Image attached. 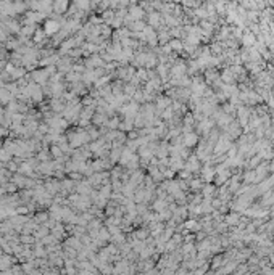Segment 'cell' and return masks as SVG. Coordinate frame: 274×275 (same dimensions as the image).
<instances>
[{
    "label": "cell",
    "instance_id": "cell-1",
    "mask_svg": "<svg viewBox=\"0 0 274 275\" xmlns=\"http://www.w3.org/2000/svg\"><path fill=\"white\" fill-rule=\"evenodd\" d=\"M58 29H60V24L56 21H47V24H45V32L47 34H53Z\"/></svg>",
    "mask_w": 274,
    "mask_h": 275
},
{
    "label": "cell",
    "instance_id": "cell-2",
    "mask_svg": "<svg viewBox=\"0 0 274 275\" xmlns=\"http://www.w3.org/2000/svg\"><path fill=\"white\" fill-rule=\"evenodd\" d=\"M66 0H56L55 2V10L56 12H65V8H66Z\"/></svg>",
    "mask_w": 274,
    "mask_h": 275
}]
</instances>
